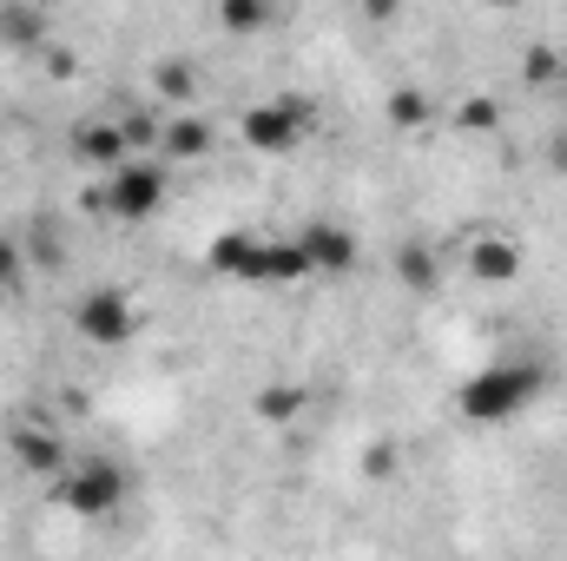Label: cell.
Listing matches in <instances>:
<instances>
[{"instance_id": "6da1fadb", "label": "cell", "mask_w": 567, "mask_h": 561, "mask_svg": "<svg viewBox=\"0 0 567 561\" xmlns=\"http://www.w3.org/2000/svg\"><path fill=\"white\" fill-rule=\"evenodd\" d=\"M548 384H555L548 364H535V357H502V364L462 377L455 417L475 422V429H502V422H515L522 410H535V404L548 397Z\"/></svg>"}, {"instance_id": "9c48e42d", "label": "cell", "mask_w": 567, "mask_h": 561, "mask_svg": "<svg viewBox=\"0 0 567 561\" xmlns=\"http://www.w3.org/2000/svg\"><path fill=\"white\" fill-rule=\"evenodd\" d=\"M205 265H212L218 278L258 284V265H265V238H251V232H218V238H212V252H205Z\"/></svg>"}, {"instance_id": "7c38bea8", "label": "cell", "mask_w": 567, "mask_h": 561, "mask_svg": "<svg viewBox=\"0 0 567 561\" xmlns=\"http://www.w3.org/2000/svg\"><path fill=\"white\" fill-rule=\"evenodd\" d=\"M152 93H158V106L185 113V106L198 100V73H192L185 60H158V67H152Z\"/></svg>"}, {"instance_id": "3957f363", "label": "cell", "mask_w": 567, "mask_h": 561, "mask_svg": "<svg viewBox=\"0 0 567 561\" xmlns=\"http://www.w3.org/2000/svg\"><path fill=\"white\" fill-rule=\"evenodd\" d=\"M165 198H172V165H165V159H126V165L106 172V185H100V212H106V218H126V225L158 218Z\"/></svg>"}, {"instance_id": "8fae6325", "label": "cell", "mask_w": 567, "mask_h": 561, "mask_svg": "<svg viewBox=\"0 0 567 561\" xmlns=\"http://www.w3.org/2000/svg\"><path fill=\"white\" fill-rule=\"evenodd\" d=\"M212 145H218L212 120H198V113H172L165 133H158V159H205Z\"/></svg>"}, {"instance_id": "d6986e66", "label": "cell", "mask_w": 567, "mask_h": 561, "mask_svg": "<svg viewBox=\"0 0 567 561\" xmlns=\"http://www.w3.org/2000/svg\"><path fill=\"white\" fill-rule=\"evenodd\" d=\"M297 410H303V390H284V384H278V390H265V397H258V417H265V422H290Z\"/></svg>"}, {"instance_id": "44dd1931", "label": "cell", "mask_w": 567, "mask_h": 561, "mask_svg": "<svg viewBox=\"0 0 567 561\" xmlns=\"http://www.w3.org/2000/svg\"><path fill=\"white\" fill-rule=\"evenodd\" d=\"M20 265H27V245L0 232V290H13V284H20Z\"/></svg>"}, {"instance_id": "52a82bcc", "label": "cell", "mask_w": 567, "mask_h": 561, "mask_svg": "<svg viewBox=\"0 0 567 561\" xmlns=\"http://www.w3.org/2000/svg\"><path fill=\"white\" fill-rule=\"evenodd\" d=\"M297 252H303L310 278H343V272H357V232L337 225V218H310V225L297 232Z\"/></svg>"}, {"instance_id": "7402d4cb", "label": "cell", "mask_w": 567, "mask_h": 561, "mask_svg": "<svg viewBox=\"0 0 567 561\" xmlns=\"http://www.w3.org/2000/svg\"><path fill=\"white\" fill-rule=\"evenodd\" d=\"M548 165L567 178V133H555V145H548Z\"/></svg>"}, {"instance_id": "5bb4252c", "label": "cell", "mask_w": 567, "mask_h": 561, "mask_svg": "<svg viewBox=\"0 0 567 561\" xmlns=\"http://www.w3.org/2000/svg\"><path fill=\"white\" fill-rule=\"evenodd\" d=\"M0 40L7 47H40L47 40V13L40 7H0Z\"/></svg>"}, {"instance_id": "277c9868", "label": "cell", "mask_w": 567, "mask_h": 561, "mask_svg": "<svg viewBox=\"0 0 567 561\" xmlns=\"http://www.w3.org/2000/svg\"><path fill=\"white\" fill-rule=\"evenodd\" d=\"M310 120H317V106L303 93H278V100L238 113V140L251 145V152H265V159H284L290 145L310 133Z\"/></svg>"}, {"instance_id": "ffe728a7", "label": "cell", "mask_w": 567, "mask_h": 561, "mask_svg": "<svg viewBox=\"0 0 567 561\" xmlns=\"http://www.w3.org/2000/svg\"><path fill=\"white\" fill-rule=\"evenodd\" d=\"M555 73H561L555 47H528V60H522V80H528V86H542V80H555Z\"/></svg>"}, {"instance_id": "9a60e30c", "label": "cell", "mask_w": 567, "mask_h": 561, "mask_svg": "<svg viewBox=\"0 0 567 561\" xmlns=\"http://www.w3.org/2000/svg\"><path fill=\"white\" fill-rule=\"evenodd\" d=\"M278 20V7H265V0H225L218 7V27L225 33H258V27H271Z\"/></svg>"}, {"instance_id": "5b68a950", "label": "cell", "mask_w": 567, "mask_h": 561, "mask_svg": "<svg viewBox=\"0 0 567 561\" xmlns=\"http://www.w3.org/2000/svg\"><path fill=\"white\" fill-rule=\"evenodd\" d=\"M73 330H80L93 350H120V344H133V330H140V304H133L120 284H100V290H86V297L73 304Z\"/></svg>"}, {"instance_id": "8992f818", "label": "cell", "mask_w": 567, "mask_h": 561, "mask_svg": "<svg viewBox=\"0 0 567 561\" xmlns=\"http://www.w3.org/2000/svg\"><path fill=\"white\" fill-rule=\"evenodd\" d=\"M7 449H13V462H20V476H47V482H60V476L73 469L60 429L40 422V417H13L7 422Z\"/></svg>"}, {"instance_id": "2e32d148", "label": "cell", "mask_w": 567, "mask_h": 561, "mask_svg": "<svg viewBox=\"0 0 567 561\" xmlns=\"http://www.w3.org/2000/svg\"><path fill=\"white\" fill-rule=\"evenodd\" d=\"M429 113H435V106H429L423 86H396V93H390V126L410 133V126H429Z\"/></svg>"}, {"instance_id": "30bf717a", "label": "cell", "mask_w": 567, "mask_h": 561, "mask_svg": "<svg viewBox=\"0 0 567 561\" xmlns=\"http://www.w3.org/2000/svg\"><path fill=\"white\" fill-rule=\"evenodd\" d=\"M468 278L475 284H515L522 278V245L515 238H475L468 245Z\"/></svg>"}, {"instance_id": "ba28073f", "label": "cell", "mask_w": 567, "mask_h": 561, "mask_svg": "<svg viewBox=\"0 0 567 561\" xmlns=\"http://www.w3.org/2000/svg\"><path fill=\"white\" fill-rule=\"evenodd\" d=\"M66 145H73V159H86V165H100V172H120V165L133 159V145H126V126H120V120H80Z\"/></svg>"}, {"instance_id": "7a4b0ae2", "label": "cell", "mask_w": 567, "mask_h": 561, "mask_svg": "<svg viewBox=\"0 0 567 561\" xmlns=\"http://www.w3.org/2000/svg\"><path fill=\"white\" fill-rule=\"evenodd\" d=\"M126 496H133V476H126V462H113V456H86V462H73V469L53 482V502H60L66 516H80V522L120 516Z\"/></svg>"}, {"instance_id": "e0dca14e", "label": "cell", "mask_w": 567, "mask_h": 561, "mask_svg": "<svg viewBox=\"0 0 567 561\" xmlns=\"http://www.w3.org/2000/svg\"><path fill=\"white\" fill-rule=\"evenodd\" d=\"M455 126H468V133H495V126H502V106L475 93V100H462V106H455Z\"/></svg>"}, {"instance_id": "4fadbf2b", "label": "cell", "mask_w": 567, "mask_h": 561, "mask_svg": "<svg viewBox=\"0 0 567 561\" xmlns=\"http://www.w3.org/2000/svg\"><path fill=\"white\" fill-rule=\"evenodd\" d=\"M310 265L297 252V238H265V265H258V284H303Z\"/></svg>"}, {"instance_id": "ac0fdd59", "label": "cell", "mask_w": 567, "mask_h": 561, "mask_svg": "<svg viewBox=\"0 0 567 561\" xmlns=\"http://www.w3.org/2000/svg\"><path fill=\"white\" fill-rule=\"evenodd\" d=\"M396 278L410 284V290H435V258H429L423 245H410V252H403V265H396Z\"/></svg>"}]
</instances>
